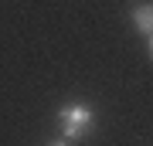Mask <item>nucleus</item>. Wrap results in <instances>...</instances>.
<instances>
[{
    "label": "nucleus",
    "mask_w": 153,
    "mask_h": 146,
    "mask_svg": "<svg viewBox=\"0 0 153 146\" xmlns=\"http://www.w3.org/2000/svg\"><path fill=\"white\" fill-rule=\"evenodd\" d=\"M150 54H153V38H150Z\"/></svg>",
    "instance_id": "4"
},
{
    "label": "nucleus",
    "mask_w": 153,
    "mask_h": 146,
    "mask_svg": "<svg viewBox=\"0 0 153 146\" xmlns=\"http://www.w3.org/2000/svg\"><path fill=\"white\" fill-rule=\"evenodd\" d=\"M129 17H133V27H136L140 34L153 38V4H136Z\"/></svg>",
    "instance_id": "2"
},
{
    "label": "nucleus",
    "mask_w": 153,
    "mask_h": 146,
    "mask_svg": "<svg viewBox=\"0 0 153 146\" xmlns=\"http://www.w3.org/2000/svg\"><path fill=\"white\" fill-rule=\"evenodd\" d=\"M51 146H75V143H65V139H58V143H51Z\"/></svg>",
    "instance_id": "3"
},
{
    "label": "nucleus",
    "mask_w": 153,
    "mask_h": 146,
    "mask_svg": "<svg viewBox=\"0 0 153 146\" xmlns=\"http://www.w3.org/2000/svg\"><path fill=\"white\" fill-rule=\"evenodd\" d=\"M95 126V109L88 102H68L58 109V129L65 143H82Z\"/></svg>",
    "instance_id": "1"
}]
</instances>
